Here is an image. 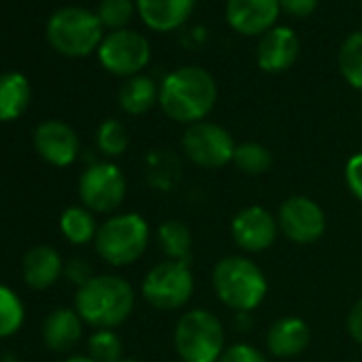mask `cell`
Wrapping results in <instances>:
<instances>
[{
	"mask_svg": "<svg viewBox=\"0 0 362 362\" xmlns=\"http://www.w3.org/2000/svg\"><path fill=\"white\" fill-rule=\"evenodd\" d=\"M218 86L209 71L201 66H181L166 75L160 86L158 103L162 111L179 124H197L214 109Z\"/></svg>",
	"mask_w": 362,
	"mask_h": 362,
	"instance_id": "cell-1",
	"label": "cell"
},
{
	"mask_svg": "<svg viewBox=\"0 0 362 362\" xmlns=\"http://www.w3.org/2000/svg\"><path fill=\"white\" fill-rule=\"evenodd\" d=\"M75 305L83 322L96 326L98 330H111L130 315L134 307V292L122 277L96 275L79 288Z\"/></svg>",
	"mask_w": 362,
	"mask_h": 362,
	"instance_id": "cell-2",
	"label": "cell"
},
{
	"mask_svg": "<svg viewBox=\"0 0 362 362\" xmlns=\"http://www.w3.org/2000/svg\"><path fill=\"white\" fill-rule=\"evenodd\" d=\"M214 290L226 307L237 313H247L264 300L269 284L256 262L241 256H228L214 269Z\"/></svg>",
	"mask_w": 362,
	"mask_h": 362,
	"instance_id": "cell-3",
	"label": "cell"
},
{
	"mask_svg": "<svg viewBox=\"0 0 362 362\" xmlns=\"http://www.w3.org/2000/svg\"><path fill=\"white\" fill-rule=\"evenodd\" d=\"M175 349L184 362H218L224 354V326L207 309H192L175 326Z\"/></svg>",
	"mask_w": 362,
	"mask_h": 362,
	"instance_id": "cell-4",
	"label": "cell"
},
{
	"mask_svg": "<svg viewBox=\"0 0 362 362\" xmlns=\"http://www.w3.org/2000/svg\"><path fill=\"white\" fill-rule=\"evenodd\" d=\"M47 39L64 56H88L103 43V24L96 13L83 7H64L49 18Z\"/></svg>",
	"mask_w": 362,
	"mask_h": 362,
	"instance_id": "cell-5",
	"label": "cell"
},
{
	"mask_svg": "<svg viewBox=\"0 0 362 362\" xmlns=\"http://www.w3.org/2000/svg\"><path fill=\"white\" fill-rule=\"evenodd\" d=\"M94 243L105 262L126 267L143 256L149 243V226L139 214H122L98 228Z\"/></svg>",
	"mask_w": 362,
	"mask_h": 362,
	"instance_id": "cell-6",
	"label": "cell"
},
{
	"mask_svg": "<svg viewBox=\"0 0 362 362\" xmlns=\"http://www.w3.org/2000/svg\"><path fill=\"white\" fill-rule=\"evenodd\" d=\"M141 292L145 300L160 311L184 307L194 292V277L188 262L164 260L156 264L145 275Z\"/></svg>",
	"mask_w": 362,
	"mask_h": 362,
	"instance_id": "cell-7",
	"label": "cell"
},
{
	"mask_svg": "<svg viewBox=\"0 0 362 362\" xmlns=\"http://www.w3.org/2000/svg\"><path fill=\"white\" fill-rule=\"evenodd\" d=\"M181 147L190 162L203 168H222L224 164L233 162L237 149L230 132L211 122L190 124L181 139Z\"/></svg>",
	"mask_w": 362,
	"mask_h": 362,
	"instance_id": "cell-8",
	"label": "cell"
},
{
	"mask_svg": "<svg viewBox=\"0 0 362 362\" xmlns=\"http://www.w3.org/2000/svg\"><path fill=\"white\" fill-rule=\"evenodd\" d=\"M81 203L96 214L117 209L126 197V179L111 162H94L79 179Z\"/></svg>",
	"mask_w": 362,
	"mask_h": 362,
	"instance_id": "cell-9",
	"label": "cell"
},
{
	"mask_svg": "<svg viewBox=\"0 0 362 362\" xmlns=\"http://www.w3.org/2000/svg\"><path fill=\"white\" fill-rule=\"evenodd\" d=\"M151 56L149 43L143 35L134 30H115L103 39L98 47L100 64L119 77H134L141 69L147 66Z\"/></svg>",
	"mask_w": 362,
	"mask_h": 362,
	"instance_id": "cell-10",
	"label": "cell"
},
{
	"mask_svg": "<svg viewBox=\"0 0 362 362\" xmlns=\"http://www.w3.org/2000/svg\"><path fill=\"white\" fill-rule=\"evenodd\" d=\"M277 224L290 241L309 245L324 235L326 216L315 201L307 197H292L279 207Z\"/></svg>",
	"mask_w": 362,
	"mask_h": 362,
	"instance_id": "cell-11",
	"label": "cell"
},
{
	"mask_svg": "<svg viewBox=\"0 0 362 362\" xmlns=\"http://www.w3.org/2000/svg\"><path fill=\"white\" fill-rule=\"evenodd\" d=\"M277 222L271 211L260 205L245 207L233 220L230 233L235 243L245 252H262L275 243L277 237Z\"/></svg>",
	"mask_w": 362,
	"mask_h": 362,
	"instance_id": "cell-12",
	"label": "cell"
},
{
	"mask_svg": "<svg viewBox=\"0 0 362 362\" xmlns=\"http://www.w3.org/2000/svg\"><path fill=\"white\" fill-rule=\"evenodd\" d=\"M279 9V0H228L226 22L245 37H258L275 26Z\"/></svg>",
	"mask_w": 362,
	"mask_h": 362,
	"instance_id": "cell-13",
	"label": "cell"
},
{
	"mask_svg": "<svg viewBox=\"0 0 362 362\" xmlns=\"http://www.w3.org/2000/svg\"><path fill=\"white\" fill-rule=\"evenodd\" d=\"M35 147L43 160L54 166H69L79 153V139L64 122H45L35 132Z\"/></svg>",
	"mask_w": 362,
	"mask_h": 362,
	"instance_id": "cell-14",
	"label": "cell"
},
{
	"mask_svg": "<svg viewBox=\"0 0 362 362\" xmlns=\"http://www.w3.org/2000/svg\"><path fill=\"white\" fill-rule=\"evenodd\" d=\"M298 37L292 28L279 26V28H271L269 33L262 35L260 43H258V66L264 73H284L288 71L296 58H298Z\"/></svg>",
	"mask_w": 362,
	"mask_h": 362,
	"instance_id": "cell-15",
	"label": "cell"
},
{
	"mask_svg": "<svg viewBox=\"0 0 362 362\" xmlns=\"http://www.w3.org/2000/svg\"><path fill=\"white\" fill-rule=\"evenodd\" d=\"M197 0H136L141 20L156 33H170L186 24Z\"/></svg>",
	"mask_w": 362,
	"mask_h": 362,
	"instance_id": "cell-16",
	"label": "cell"
},
{
	"mask_svg": "<svg viewBox=\"0 0 362 362\" xmlns=\"http://www.w3.org/2000/svg\"><path fill=\"white\" fill-rule=\"evenodd\" d=\"M311 332L305 320L300 317H281L271 324L267 332L269 351L277 358H292L298 356L309 345Z\"/></svg>",
	"mask_w": 362,
	"mask_h": 362,
	"instance_id": "cell-17",
	"label": "cell"
},
{
	"mask_svg": "<svg viewBox=\"0 0 362 362\" xmlns=\"http://www.w3.org/2000/svg\"><path fill=\"white\" fill-rule=\"evenodd\" d=\"M24 279L35 290H45L52 284L58 281L62 275V258L54 247L37 245L30 252H26L22 262Z\"/></svg>",
	"mask_w": 362,
	"mask_h": 362,
	"instance_id": "cell-18",
	"label": "cell"
},
{
	"mask_svg": "<svg viewBox=\"0 0 362 362\" xmlns=\"http://www.w3.org/2000/svg\"><path fill=\"white\" fill-rule=\"evenodd\" d=\"M83 332V320L73 309H56L47 315L43 324L45 343L56 351H69L77 345Z\"/></svg>",
	"mask_w": 362,
	"mask_h": 362,
	"instance_id": "cell-19",
	"label": "cell"
},
{
	"mask_svg": "<svg viewBox=\"0 0 362 362\" xmlns=\"http://www.w3.org/2000/svg\"><path fill=\"white\" fill-rule=\"evenodd\" d=\"M30 103V83L22 73L0 75V122L20 117Z\"/></svg>",
	"mask_w": 362,
	"mask_h": 362,
	"instance_id": "cell-20",
	"label": "cell"
},
{
	"mask_svg": "<svg viewBox=\"0 0 362 362\" xmlns=\"http://www.w3.org/2000/svg\"><path fill=\"white\" fill-rule=\"evenodd\" d=\"M158 94H160V88H156V83L149 77L134 75L122 86L119 105L130 115H143L156 105Z\"/></svg>",
	"mask_w": 362,
	"mask_h": 362,
	"instance_id": "cell-21",
	"label": "cell"
},
{
	"mask_svg": "<svg viewBox=\"0 0 362 362\" xmlns=\"http://www.w3.org/2000/svg\"><path fill=\"white\" fill-rule=\"evenodd\" d=\"M158 241L168 260L188 262L192 256V233L181 220H168L158 228Z\"/></svg>",
	"mask_w": 362,
	"mask_h": 362,
	"instance_id": "cell-22",
	"label": "cell"
},
{
	"mask_svg": "<svg viewBox=\"0 0 362 362\" xmlns=\"http://www.w3.org/2000/svg\"><path fill=\"white\" fill-rule=\"evenodd\" d=\"M60 230L75 245L90 243L92 239H96L98 233L92 214L83 207H69L60 218Z\"/></svg>",
	"mask_w": 362,
	"mask_h": 362,
	"instance_id": "cell-23",
	"label": "cell"
},
{
	"mask_svg": "<svg viewBox=\"0 0 362 362\" xmlns=\"http://www.w3.org/2000/svg\"><path fill=\"white\" fill-rule=\"evenodd\" d=\"M339 71L345 81L362 90V33L349 35L339 49Z\"/></svg>",
	"mask_w": 362,
	"mask_h": 362,
	"instance_id": "cell-24",
	"label": "cell"
},
{
	"mask_svg": "<svg viewBox=\"0 0 362 362\" xmlns=\"http://www.w3.org/2000/svg\"><path fill=\"white\" fill-rule=\"evenodd\" d=\"M181 168L173 153L168 151H153L147 158V177L149 184L160 190H170L179 181Z\"/></svg>",
	"mask_w": 362,
	"mask_h": 362,
	"instance_id": "cell-25",
	"label": "cell"
},
{
	"mask_svg": "<svg viewBox=\"0 0 362 362\" xmlns=\"http://www.w3.org/2000/svg\"><path fill=\"white\" fill-rule=\"evenodd\" d=\"M233 164L245 175H262L273 166V153L260 143H241L235 149Z\"/></svg>",
	"mask_w": 362,
	"mask_h": 362,
	"instance_id": "cell-26",
	"label": "cell"
},
{
	"mask_svg": "<svg viewBox=\"0 0 362 362\" xmlns=\"http://www.w3.org/2000/svg\"><path fill=\"white\" fill-rule=\"evenodd\" d=\"M22 324H24V305L20 296L7 286H0V339L16 334L22 328Z\"/></svg>",
	"mask_w": 362,
	"mask_h": 362,
	"instance_id": "cell-27",
	"label": "cell"
},
{
	"mask_svg": "<svg viewBox=\"0 0 362 362\" xmlns=\"http://www.w3.org/2000/svg\"><path fill=\"white\" fill-rule=\"evenodd\" d=\"M96 143H98V149L105 153V156H122L128 147V132L124 128L122 122L117 119H107L100 124L98 132H96Z\"/></svg>",
	"mask_w": 362,
	"mask_h": 362,
	"instance_id": "cell-28",
	"label": "cell"
},
{
	"mask_svg": "<svg viewBox=\"0 0 362 362\" xmlns=\"http://www.w3.org/2000/svg\"><path fill=\"white\" fill-rule=\"evenodd\" d=\"M88 349L94 362H119L122 360V339L109 328L96 330L90 337Z\"/></svg>",
	"mask_w": 362,
	"mask_h": 362,
	"instance_id": "cell-29",
	"label": "cell"
},
{
	"mask_svg": "<svg viewBox=\"0 0 362 362\" xmlns=\"http://www.w3.org/2000/svg\"><path fill=\"white\" fill-rule=\"evenodd\" d=\"M132 13H134L132 0H100L98 11H96L100 24L111 28L113 33L124 30V26L130 22Z\"/></svg>",
	"mask_w": 362,
	"mask_h": 362,
	"instance_id": "cell-30",
	"label": "cell"
},
{
	"mask_svg": "<svg viewBox=\"0 0 362 362\" xmlns=\"http://www.w3.org/2000/svg\"><path fill=\"white\" fill-rule=\"evenodd\" d=\"M218 362H267V358H264V354L258 351L254 345L237 343V345L226 347Z\"/></svg>",
	"mask_w": 362,
	"mask_h": 362,
	"instance_id": "cell-31",
	"label": "cell"
},
{
	"mask_svg": "<svg viewBox=\"0 0 362 362\" xmlns=\"http://www.w3.org/2000/svg\"><path fill=\"white\" fill-rule=\"evenodd\" d=\"M345 181H347V188L351 190V194L362 201V151L354 153L347 164H345Z\"/></svg>",
	"mask_w": 362,
	"mask_h": 362,
	"instance_id": "cell-32",
	"label": "cell"
},
{
	"mask_svg": "<svg viewBox=\"0 0 362 362\" xmlns=\"http://www.w3.org/2000/svg\"><path fill=\"white\" fill-rule=\"evenodd\" d=\"M279 7L294 18H307L315 11L317 0H279Z\"/></svg>",
	"mask_w": 362,
	"mask_h": 362,
	"instance_id": "cell-33",
	"label": "cell"
},
{
	"mask_svg": "<svg viewBox=\"0 0 362 362\" xmlns=\"http://www.w3.org/2000/svg\"><path fill=\"white\" fill-rule=\"evenodd\" d=\"M66 277H69L73 284H77V286L81 288V286H86L94 275H92V269H90V264H88L86 260H71V262L66 264Z\"/></svg>",
	"mask_w": 362,
	"mask_h": 362,
	"instance_id": "cell-34",
	"label": "cell"
},
{
	"mask_svg": "<svg viewBox=\"0 0 362 362\" xmlns=\"http://www.w3.org/2000/svg\"><path fill=\"white\" fill-rule=\"evenodd\" d=\"M347 330L351 334V339L356 343L362 345V298L349 309V315H347Z\"/></svg>",
	"mask_w": 362,
	"mask_h": 362,
	"instance_id": "cell-35",
	"label": "cell"
},
{
	"mask_svg": "<svg viewBox=\"0 0 362 362\" xmlns=\"http://www.w3.org/2000/svg\"><path fill=\"white\" fill-rule=\"evenodd\" d=\"M64 362H94V360L90 356H73V358H69Z\"/></svg>",
	"mask_w": 362,
	"mask_h": 362,
	"instance_id": "cell-36",
	"label": "cell"
},
{
	"mask_svg": "<svg viewBox=\"0 0 362 362\" xmlns=\"http://www.w3.org/2000/svg\"><path fill=\"white\" fill-rule=\"evenodd\" d=\"M119 362H139V360H119Z\"/></svg>",
	"mask_w": 362,
	"mask_h": 362,
	"instance_id": "cell-37",
	"label": "cell"
}]
</instances>
